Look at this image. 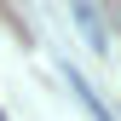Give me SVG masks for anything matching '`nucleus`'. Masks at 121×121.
<instances>
[{
    "label": "nucleus",
    "mask_w": 121,
    "mask_h": 121,
    "mask_svg": "<svg viewBox=\"0 0 121 121\" xmlns=\"http://www.w3.org/2000/svg\"><path fill=\"white\" fill-rule=\"evenodd\" d=\"M69 92H75V98H81V110H86V115H92V121H110V115H104V104H98L92 92H86V81H81V75H69Z\"/></svg>",
    "instance_id": "nucleus-1"
}]
</instances>
